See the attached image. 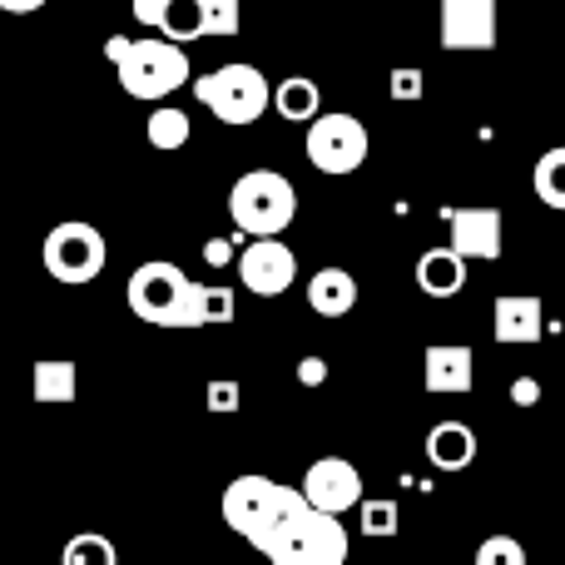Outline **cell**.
<instances>
[{
  "mask_svg": "<svg viewBox=\"0 0 565 565\" xmlns=\"http://www.w3.org/2000/svg\"><path fill=\"white\" fill-rule=\"evenodd\" d=\"M248 546L274 565H342L348 561V526L338 521V511H318L308 501L288 521L264 526Z\"/></svg>",
  "mask_w": 565,
  "mask_h": 565,
  "instance_id": "6da1fadb",
  "label": "cell"
},
{
  "mask_svg": "<svg viewBox=\"0 0 565 565\" xmlns=\"http://www.w3.org/2000/svg\"><path fill=\"white\" fill-rule=\"evenodd\" d=\"M228 218L238 224V234L264 238L282 234L298 218V189L278 174V169H248L238 174V184L228 189Z\"/></svg>",
  "mask_w": 565,
  "mask_h": 565,
  "instance_id": "7a4b0ae2",
  "label": "cell"
},
{
  "mask_svg": "<svg viewBox=\"0 0 565 565\" xmlns=\"http://www.w3.org/2000/svg\"><path fill=\"white\" fill-rule=\"evenodd\" d=\"M308 507V497H302V487H278L274 477H258V471H248V477H234L224 487V501H218V511H224V526L238 531L244 541H254L264 526H278V521H288L292 511Z\"/></svg>",
  "mask_w": 565,
  "mask_h": 565,
  "instance_id": "3957f363",
  "label": "cell"
},
{
  "mask_svg": "<svg viewBox=\"0 0 565 565\" xmlns=\"http://www.w3.org/2000/svg\"><path fill=\"white\" fill-rule=\"evenodd\" d=\"M115 70H119V85H125L135 99H149V105L169 99L174 89H184L189 79H194L184 45H179V40H169V35L129 40V50L119 55Z\"/></svg>",
  "mask_w": 565,
  "mask_h": 565,
  "instance_id": "277c9868",
  "label": "cell"
},
{
  "mask_svg": "<svg viewBox=\"0 0 565 565\" xmlns=\"http://www.w3.org/2000/svg\"><path fill=\"white\" fill-rule=\"evenodd\" d=\"M194 95L218 125H254L274 105V85L258 65H218L194 79Z\"/></svg>",
  "mask_w": 565,
  "mask_h": 565,
  "instance_id": "5b68a950",
  "label": "cell"
},
{
  "mask_svg": "<svg viewBox=\"0 0 565 565\" xmlns=\"http://www.w3.org/2000/svg\"><path fill=\"white\" fill-rule=\"evenodd\" d=\"M302 149H308L312 169H322V174L342 179V174H358L362 164H367V125H362L358 115H342V109H332V115H318L308 125V139H302Z\"/></svg>",
  "mask_w": 565,
  "mask_h": 565,
  "instance_id": "8992f818",
  "label": "cell"
},
{
  "mask_svg": "<svg viewBox=\"0 0 565 565\" xmlns=\"http://www.w3.org/2000/svg\"><path fill=\"white\" fill-rule=\"evenodd\" d=\"M105 234H99L95 224H85V218H70V224H55L45 238V274L55 282H70V288H79V282H95L105 274Z\"/></svg>",
  "mask_w": 565,
  "mask_h": 565,
  "instance_id": "52a82bcc",
  "label": "cell"
},
{
  "mask_svg": "<svg viewBox=\"0 0 565 565\" xmlns=\"http://www.w3.org/2000/svg\"><path fill=\"white\" fill-rule=\"evenodd\" d=\"M189 282L194 278H189L179 264H169V258H149V264H139L135 274H129V288H125L129 312H135L139 322H149V328H174Z\"/></svg>",
  "mask_w": 565,
  "mask_h": 565,
  "instance_id": "ba28073f",
  "label": "cell"
},
{
  "mask_svg": "<svg viewBox=\"0 0 565 565\" xmlns=\"http://www.w3.org/2000/svg\"><path fill=\"white\" fill-rule=\"evenodd\" d=\"M238 278H244V288L258 292V298H282V292L298 282V258L282 244V234H264V238H254V244H244V254H238Z\"/></svg>",
  "mask_w": 565,
  "mask_h": 565,
  "instance_id": "9c48e42d",
  "label": "cell"
},
{
  "mask_svg": "<svg viewBox=\"0 0 565 565\" xmlns=\"http://www.w3.org/2000/svg\"><path fill=\"white\" fill-rule=\"evenodd\" d=\"M437 35L447 50H491L497 45V0H441Z\"/></svg>",
  "mask_w": 565,
  "mask_h": 565,
  "instance_id": "30bf717a",
  "label": "cell"
},
{
  "mask_svg": "<svg viewBox=\"0 0 565 565\" xmlns=\"http://www.w3.org/2000/svg\"><path fill=\"white\" fill-rule=\"evenodd\" d=\"M302 497L318 511H352L362 507V477L348 457H318L308 471H302Z\"/></svg>",
  "mask_w": 565,
  "mask_h": 565,
  "instance_id": "8fae6325",
  "label": "cell"
},
{
  "mask_svg": "<svg viewBox=\"0 0 565 565\" xmlns=\"http://www.w3.org/2000/svg\"><path fill=\"white\" fill-rule=\"evenodd\" d=\"M546 332H551V322L536 292H501L497 298V308H491V338L501 348H531Z\"/></svg>",
  "mask_w": 565,
  "mask_h": 565,
  "instance_id": "7c38bea8",
  "label": "cell"
},
{
  "mask_svg": "<svg viewBox=\"0 0 565 565\" xmlns=\"http://www.w3.org/2000/svg\"><path fill=\"white\" fill-rule=\"evenodd\" d=\"M422 382H427L431 397H461L477 382V352L461 348V342H431L422 352Z\"/></svg>",
  "mask_w": 565,
  "mask_h": 565,
  "instance_id": "4fadbf2b",
  "label": "cell"
},
{
  "mask_svg": "<svg viewBox=\"0 0 565 565\" xmlns=\"http://www.w3.org/2000/svg\"><path fill=\"white\" fill-rule=\"evenodd\" d=\"M447 228H451V248H461L467 258H481V264H497L501 258V224L497 209H447Z\"/></svg>",
  "mask_w": 565,
  "mask_h": 565,
  "instance_id": "5bb4252c",
  "label": "cell"
},
{
  "mask_svg": "<svg viewBox=\"0 0 565 565\" xmlns=\"http://www.w3.org/2000/svg\"><path fill=\"white\" fill-rule=\"evenodd\" d=\"M467 264L471 258L461 254V248H427V254L417 258V288L427 292V298H457L461 288H467Z\"/></svg>",
  "mask_w": 565,
  "mask_h": 565,
  "instance_id": "9a60e30c",
  "label": "cell"
},
{
  "mask_svg": "<svg viewBox=\"0 0 565 565\" xmlns=\"http://www.w3.org/2000/svg\"><path fill=\"white\" fill-rule=\"evenodd\" d=\"M427 461L437 471H467L477 461V431L467 422H437L427 431Z\"/></svg>",
  "mask_w": 565,
  "mask_h": 565,
  "instance_id": "2e32d148",
  "label": "cell"
},
{
  "mask_svg": "<svg viewBox=\"0 0 565 565\" xmlns=\"http://www.w3.org/2000/svg\"><path fill=\"white\" fill-rule=\"evenodd\" d=\"M308 308L318 318H348L358 308V278L348 268H318L308 278Z\"/></svg>",
  "mask_w": 565,
  "mask_h": 565,
  "instance_id": "e0dca14e",
  "label": "cell"
},
{
  "mask_svg": "<svg viewBox=\"0 0 565 565\" xmlns=\"http://www.w3.org/2000/svg\"><path fill=\"white\" fill-rule=\"evenodd\" d=\"M274 109L282 119H292V125H312V119L322 115V89L318 79L308 75H288L274 85Z\"/></svg>",
  "mask_w": 565,
  "mask_h": 565,
  "instance_id": "ac0fdd59",
  "label": "cell"
},
{
  "mask_svg": "<svg viewBox=\"0 0 565 565\" xmlns=\"http://www.w3.org/2000/svg\"><path fill=\"white\" fill-rule=\"evenodd\" d=\"M30 387H35V402H45V407H65V402H75V392H79V367L65 362V358H45V362H35Z\"/></svg>",
  "mask_w": 565,
  "mask_h": 565,
  "instance_id": "d6986e66",
  "label": "cell"
},
{
  "mask_svg": "<svg viewBox=\"0 0 565 565\" xmlns=\"http://www.w3.org/2000/svg\"><path fill=\"white\" fill-rule=\"evenodd\" d=\"M145 135H149V145H154V149L174 154V149L189 145V135H194V119H189L184 109H174V105H164V99H159L154 115H149V125H145Z\"/></svg>",
  "mask_w": 565,
  "mask_h": 565,
  "instance_id": "ffe728a7",
  "label": "cell"
},
{
  "mask_svg": "<svg viewBox=\"0 0 565 565\" xmlns=\"http://www.w3.org/2000/svg\"><path fill=\"white\" fill-rule=\"evenodd\" d=\"M531 189H536V199L546 209H565V145L546 149V154L536 159V169H531Z\"/></svg>",
  "mask_w": 565,
  "mask_h": 565,
  "instance_id": "44dd1931",
  "label": "cell"
},
{
  "mask_svg": "<svg viewBox=\"0 0 565 565\" xmlns=\"http://www.w3.org/2000/svg\"><path fill=\"white\" fill-rule=\"evenodd\" d=\"M159 35L179 40V45H189V40L209 35V25H204V0H169L164 20H159Z\"/></svg>",
  "mask_w": 565,
  "mask_h": 565,
  "instance_id": "7402d4cb",
  "label": "cell"
},
{
  "mask_svg": "<svg viewBox=\"0 0 565 565\" xmlns=\"http://www.w3.org/2000/svg\"><path fill=\"white\" fill-rule=\"evenodd\" d=\"M234 312H238L234 288L199 282V328H224V322H234Z\"/></svg>",
  "mask_w": 565,
  "mask_h": 565,
  "instance_id": "603a6c76",
  "label": "cell"
},
{
  "mask_svg": "<svg viewBox=\"0 0 565 565\" xmlns=\"http://www.w3.org/2000/svg\"><path fill=\"white\" fill-rule=\"evenodd\" d=\"M397 501H367L358 507V531L362 536H397Z\"/></svg>",
  "mask_w": 565,
  "mask_h": 565,
  "instance_id": "cb8c5ba5",
  "label": "cell"
},
{
  "mask_svg": "<svg viewBox=\"0 0 565 565\" xmlns=\"http://www.w3.org/2000/svg\"><path fill=\"white\" fill-rule=\"evenodd\" d=\"M65 565H115V546L105 536H79L65 546Z\"/></svg>",
  "mask_w": 565,
  "mask_h": 565,
  "instance_id": "d4e9b609",
  "label": "cell"
},
{
  "mask_svg": "<svg viewBox=\"0 0 565 565\" xmlns=\"http://www.w3.org/2000/svg\"><path fill=\"white\" fill-rule=\"evenodd\" d=\"M477 565H526V546L516 536H487L477 551Z\"/></svg>",
  "mask_w": 565,
  "mask_h": 565,
  "instance_id": "484cf974",
  "label": "cell"
},
{
  "mask_svg": "<svg viewBox=\"0 0 565 565\" xmlns=\"http://www.w3.org/2000/svg\"><path fill=\"white\" fill-rule=\"evenodd\" d=\"M204 25L209 35H238V0H204Z\"/></svg>",
  "mask_w": 565,
  "mask_h": 565,
  "instance_id": "4316f807",
  "label": "cell"
},
{
  "mask_svg": "<svg viewBox=\"0 0 565 565\" xmlns=\"http://www.w3.org/2000/svg\"><path fill=\"white\" fill-rule=\"evenodd\" d=\"M387 85H392V99H407L412 105V99H422V89H427V75H422L417 65H402V70H392Z\"/></svg>",
  "mask_w": 565,
  "mask_h": 565,
  "instance_id": "83f0119b",
  "label": "cell"
},
{
  "mask_svg": "<svg viewBox=\"0 0 565 565\" xmlns=\"http://www.w3.org/2000/svg\"><path fill=\"white\" fill-rule=\"evenodd\" d=\"M238 407V382H209V412H234Z\"/></svg>",
  "mask_w": 565,
  "mask_h": 565,
  "instance_id": "f1b7e54d",
  "label": "cell"
},
{
  "mask_svg": "<svg viewBox=\"0 0 565 565\" xmlns=\"http://www.w3.org/2000/svg\"><path fill=\"white\" fill-rule=\"evenodd\" d=\"M129 10H135V20H139V25H149V30H159V20H164V10H169V0H129Z\"/></svg>",
  "mask_w": 565,
  "mask_h": 565,
  "instance_id": "f546056e",
  "label": "cell"
},
{
  "mask_svg": "<svg viewBox=\"0 0 565 565\" xmlns=\"http://www.w3.org/2000/svg\"><path fill=\"white\" fill-rule=\"evenodd\" d=\"M322 377H328V362H322V358H302L298 362V382H302V387H322Z\"/></svg>",
  "mask_w": 565,
  "mask_h": 565,
  "instance_id": "4dcf8cb0",
  "label": "cell"
},
{
  "mask_svg": "<svg viewBox=\"0 0 565 565\" xmlns=\"http://www.w3.org/2000/svg\"><path fill=\"white\" fill-rule=\"evenodd\" d=\"M511 402H521V407L541 402V382L536 377H516V382H511Z\"/></svg>",
  "mask_w": 565,
  "mask_h": 565,
  "instance_id": "1f68e13d",
  "label": "cell"
},
{
  "mask_svg": "<svg viewBox=\"0 0 565 565\" xmlns=\"http://www.w3.org/2000/svg\"><path fill=\"white\" fill-rule=\"evenodd\" d=\"M40 6H45V0H0V10H10V15H35Z\"/></svg>",
  "mask_w": 565,
  "mask_h": 565,
  "instance_id": "d6a6232c",
  "label": "cell"
},
{
  "mask_svg": "<svg viewBox=\"0 0 565 565\" xmlns=\"http://www.w3.org/2000/svg\"><path fill=\"white\" fill-rule=\"evenodd\" d=\"M209 264H228V244H224V238H214V244H209Z\"/></svg>",
  "mask_w": 565,
  "mask_h": 565,
  "instance_id": "836d02e7",
  "label": "cell"
}]
</instances>
